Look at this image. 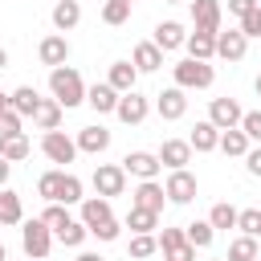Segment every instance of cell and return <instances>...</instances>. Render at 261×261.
<instances>
[{"mask_svg":"<svg viewBox=\"0 0 261 261\" xmlns=\"http://www.w3.org/2000/svg\"><path fill=\"white\" fill-rule=\"evenodd\" d=\"M49 90H53V98H57L65 110H73V106L86 102V82H82V73H77L73 65H57V69H49Z\"/></svg>","mask_w":261,"mask_h":261,"instance_id":"cell-1","label":"cell"},{"mask_svg":"<svg viewBox=\"0 0 261 261\" xmlns=\"http://www.w3.org/2000/svg\"><path fill=\"white\" fill-rule=\"evenodd\" d=\"M171 77H175L179 90H208L216 82V69L208 61H200V57H184V61L171 65Z\"/></svg>","mask_w":261,"mask_h":261,"instance_id":"cell-2","label":"cell"},{"mask_svg":"<svg viewBox=\"0 0 261 261\" xmlns=\"http://www.w3.org/2000/svg\"><path fill=\"white\" fill-rule=\"evenodd\" d=\"M20 249L33 257V261H45L49 257V249H53V228L37 216V220H24V228H20Z\"/></svg>","mask_w":261,"mask_h":261,"instance_id":"cell-3","label":"cell"},{"mask_svg":"<svg viewBox=\"0 0 261 261\" xmlns=\"http://www.w3.org/2000/svg\"><path fill=\"white\" fill-rule=\"evenodd\" d=\"M94 192L98 196H122L126 192V167L122 163H98L94 167Z\"/></svg>","mask_w":261,"mask_h":261,"instance_id":"cell-4","label":"cell"},{"mask_svg":"<svg viewBox=\"0 0 261 261\" xmlns=\"http://www.w3.org/2000/svg\"><path fill=\"white\" fill-rule=\"evenodd\" d=\"M41 151H45L49 163H73L77 159V139H69L65 130H45Z\"/></svg>","mask_w":261,"mask_h":261,"instance_id":"cell-5","label":"cell"},{"mask_svg":"<svg viewBox=\"0 0 261 261\" xmlns=\"http://www.w3.org/2000/svg\"><path fill=\"white\" fill-rule=\"evenodd\" d=\"M159 249H163V261H196V245L188 241L184 228H163Z\"/></svg>","mask_w":261,"mask_h":261,"instance_id":"cell-6","label":"cell"},{"mask_svg":"<svg viewBox=\"0 0 261 261\" xmlns=\"http://www.w3.org/2000/svg\"><path fill=\"white\" fill-rule=\"evenodd\" d=\"M163 192H167L171 204H192V200H196V175H192L188 167H175V171L167 175Z\"/></svg>","mask_w":261,"mask_h":261,"instance_id":"cell-7","label":"cell"},{"mask_svg":"<svg viewBox=\"0 0 261 261\" xmlns=\"http://www.w3.org/2000/svg\"><path fill=\"white\" fill-rule=\"evenodd\" d=\"M241 118H245V110H241L237 98H212V102H208V122H216L220 130L241 126Z\"/></svg>","mask_w":261,"mask_h":261,"instance_id":"cell-8","label":"cell"},{"mask_svg":"<svg viewBox=\"0 0 261 261\" xmlns=\"http://www.w3.org/2000/svg\"><path fill=\"white\" fill-rule=\"evenodd\" d=\"M37 57H41V65H49V69L65 65V61H69V41H65V33H49V37L37 45Z\"/></svg>","mask_w":261,"mask_h":261,"instance_id":"cell-9","label":"cell"},{"mask_svg":"<svg viewBox=\"0 0 261 261\" xmlns=\"http://www.w3.org/2000/svg\"><path fill=\"white\" fill-rule=\"evenodd\" d=\"M155 110H159V118L175 122V118H184V114H188V94H184L179 86H171V90L155 94Z\"/></svg>","mask_w":261,"mask_h":261,"instance_id":"cell-10","label":"cell"},{"mask_svg":"<svg viewBox=\"0 0 261 261\" xmlns=\"http://www.w3.org/2000/svg\"><path fill=\"white\" fill-rule=\"evenodd\" d=\"M122 167H126V175H139V179H155V175L163 171L159 155H151V151H130V155L122 159Z\"/></svg>","mask_w":261,"mask_h":261,"instance_id":"cell-11","label":"cell"},{"mask_svg":"<svg viewBox=\"0 0 261 261\" xmlns=\"http://www.w3.org/2000/svg\"><path fill=\"white\" fill-rule=\"evenodd\" d=\"M245 49H249V37H245L241 29L216 33V57H224V61H241V57H245Z\"/></svg>","mask_w":261,"mask_h":261,"instance_id":"cell-12","label":"cell"},{"mask_svg":"<svg viewBox=\"0 0 261 261\" xmlns=\"http://www.w3.org/2000/svg\"><path fill=\"white\" fill-rule=\"evenodd\" d=\"M118 98H122V94H118L110 82H94V86L86 90V102H90L98 114H114V110H118Z\"/></svg>","mask_w":261,"mask_h":261,"instance_id":"cell-13","label":"cell"},{"mask_svg":"<svg viewBox=\"0 0 261 261\" xmlns=\"http://www.w3.org/2000/svg\"><path fill=\"white\" fill-rule=\"evenodd\" d=\"M147 110H151V102H147L143 94H135V90H130V94H122V98H118V110H114V114H118L126 126H139V122L147 118Z\"/></svg>","mask_w":261,"mask_h":261,"instance_id":"cell-14","label":"cell"},{"mask_svg":"<svg viewBox=\"0 0 261 261\" xmlns=\"http://www.w3.org/2000/svg\"><path fill=\"white\" fill-rule=\"evenodd\" d=\"M159 163H163L167 171L188 167V163H192V143H188V139H167V143L159 147Z\"/></svg>","mask_w":261,"mask_h":261,"instance_id":"cell-15","label":"cell"},{"mask_svg":"<svg viewBox=\"0 0 261 261\" xmlns=\"http://www.w3.org/2000/svg\"><path fill=\"white\" fill-rule=\"evenodd\" d=\"M163 200H167V192H163V184H155V179H143V184L135 188V196H130L135 208H151V212H163Z\"/></svg>","mask_w":261,"mask_h":261,"instance_id":"cell-16","label":"cell"},{"mask_svg":"<svg viewBox=\"0 0 261 261\" xmlns=\"http://www.w3.org/2000/svg\"><path fill=\"white\" fill-rule=\"evenodd\" d=\"M192 20L204 33H220V0H192Z\"/></svg>","mask_w":261,"mask_h":261,"instance_id":"cell-17","label":"cell"},{"mask_svg":"<svg viewBox=\"0 0 261 261\" xmlns=\"http://www.w3.org/2000/svg\"><path fill=\"white\" fill-rule=\"evenodd\" d=\"M106 147H110V130H106V126L94 122V126H82V130H77V151H86V155H102Z\"/></svg>","mask_w":261,"mask_h":261,"instance_id":"cell-18","label":"cell"},{"mask_svg":"<svg viewBox=\"0 0 261 261\" xmlns=\"http://www.w3.org/2000/svg\"><path fill=\"white\" fill-rule=\"evenodd\" d=\"M77 20H82V4H77V0H57V4H53V29H57V33L77 29Z\"/></svg>","mask_w":261,"mask_h":261,"instance_id":"cell-19","label":"cell"},{"mask_svg":"<svg viewBox=\"0 0 261 261\" xmlns=\"http://www.w3.org/2000/svg\"><path fill=\"white\" fill-rule=\"evenodd\" d=\"M188 57H200V61H212L216 57V33H204V29H196V33H188Z\"/></svg>","mask_w":261,"mask_h":261,"instance_id":"cell-20","label":"cell"},{"mask_svg":"<svg viewBox=\"0 0 261 261\" xmlns=\"http://www.w3.org/2000/svg\"><path fill=\"white\" fill-rule=\"evenodd\" d=\"M159 65H163V49L155 41H139L135 45V69L139 73H155Z\"/></svg>","mask_w":261,"mask_h":261,"instance_id":"cell-21","label":"cell"},{"mask_svg":"<svg viewBox=\"0 0 261 261\" xmlns=\"http://www.w3.org/2000/svg\"><path fill=\"white\" fill-rule=\"evenodd\" d=\"M188 143H192V151H216V147H220V126L204 118V122L192 126V139H188Z\"/></svg>","mask_w":261,"mask_h":261,"instance_id":"cell-22","label":"cell"},{"mask_svg":"<svg viewBox=\"0 0 261 261\" xmlns=\"http://www.w3.org/2000/svg\"><path fill=\"white\" fill-rule=\"evenodd\" d=\"M188 41V33H184V24L179 20H163L159 29H155V45L163 49V53H171V49H179Z\"/></svg>","mask_w":261,"mask_h":261,"instance_id":"cell-23","label":"cell"},{"mask_svg":"<svg viewBox=\"0 0 261 261\" xmlns=\"http://www.w3.org/2000/svg\"><path fill=\"white\" fill-rule=\"evenodd\" d=\"M135 77H139L135 61H114V65H110V73H106V82H110L118 94H130V90H135Z\"/></svg>","mask_w":261,"mask_h":261,"instance_id":"cell-24","label":"cell"},{"mask_svg":"<svg viewBox=\"0 0 261 261\" xmlns=\"http://www.w3.org/2000/svg\"><path fill=\"white\" fill-rule=\"evenodd\" d=\"M61 102L57 98H41V106H37V114H33V122H37V130H57L61 126Z\"/></svg>","mask_w":261,"mask_h":261,"instance_id":"cell-25","label":"cell"},{"mask_svg":"<svg viewBox=\"0 0 261 261\" xmlns=\"http://www.w3.org/2000/svg\"><path fill=\"white\" fill-rule=\"evenodd\" d=\"M102 220H110V200H106V196H86V200H82V224L94 228V224H102Z\"/></svg>","mask_w":261,"mask_h":261,"instance_id":"cell-26","label":"cell"},{"mask_svg":"<svg viewBox=\"0 0 261 261\" xmlns=\"http://www.w3.org/2000/svg\"><path fill=\"white\" fill-rule=\"evenodd\" d=\"M37 106H41V94H37L33 86H16V90H12V110H16L20 118H33Z\"/></svg>","mask_w":261,"mask_h":261,"instance_id":"cell-27","label":"cell"},{"mask_svg":"<svg viewBox=\"0 0 261 261\" xmlns=\"http://www.w3.org/2000/svg\"><path fill=\"white\" fill-rule=\"evenodd\" d=\"M220 151H224V155H237V159H245V155H249V135H245L241 126H228V130H220Z\"/></svg>","mask_w":261,"mask_h":261,"instance_id":"cell-28","label":"cell"},{"mask_svg":"<svg viewBox=\"0 0 261 261\" xmlns=\"http://www.w3.org/2000/svg\"><path fill=\"white\" fill-rule=\"evenodd\" d=\"M20 220H24V204H20V196L8 192V188H0V224H20Z\"/></svg>","mask_w":261,"mask_h":261,"instance_id":"cell-29","label":"cell"},{"mask_svg":"<svg viewBox=\"0 0 261 261\" xmlns=\"http://www.w3.org/2000/svg\"><path fill=\"white\" fill-rule=\"evenodd\" d=\"M29 139L24 135H8V139H0V155L8 159V163H20V159H29Z\"/></svg>","mask_w":261,"mask_h":261,"instance_id":"cell-30","label":"cell"},{"mask_svg":"<svg viewBox=\"0 0 261 261\" xmlns=\"http://www.w3.org/2000/svg\"><path fill=\"white\" fill-rule=\"evenodd\" d=\"M159 224V212H151V208H135L130 204V212H126V228L130 232H151Z\"/></svg>","mask_w":261,"mask_h":261,"instance_id":"cell-31","label":"cell"},{"mask_svg":"<svg viewBox=\"0 0 261 261\" xmlns=\"http://www.w3.org/2000/svg\"><path fill=\"white\" fill-rule=\"evenodd\" d=\"M82 200H86V196H82V179H77L73 171H65V175H61V192H57V204H65V208H69V204H82Z\"/></svg>","mask_w":261,"mask_h":261,"instance_id":"cell-32","label":"cell"},{"mask_svg":"<svg viewBox=\"0 0 261 261\" xmlns=\"http://www.w3.org/2000/svg\"><path fill=\"white\" fill-rule=\"evenodd\" d=\"M184 232H188V241H192L196 249H208L212 237H216V228H212L208 220H192V224H184Z\"/></svg>","mask_w":261,"mask_h":261,"instance_id":"cell-33","label":"cell"},{"mask_svg":"<svg viewBox=\"0 0 261 261\" xmlns=\"http://www.w3.org/2000/svg\"><path fill=\"white\" fill-rule=\"evenodd\" d=\"M228 261H257V237H237L232 245H228Z\"/></svg>","mask_w":261,"mask_h":261,"instance_id":"cell-34","label":"cell"},{"mask_svg":"<svg viewBox=\"0 0 261 261\" xmlns=\"http://www.w3.org/2000/svg\"><path fill=\"white\" fill-rule=\"evenodd\" d=\"M102 20L106 24H126L130 20V0H106L102 4Z\"/></svg>","mask_w":261,"mask_h":261,"instance_id":"cell-35","label":"cell"},{"mask_svg":"<svg viewBox=\"0 0 261 261\" xmlns=\"http://www.w3.org/2000/svg\"><path fill=\"white\" fill-rule=\"evenodd\" d=\"M208 224L212 228H237V208L232 204H212V212H208Z\"/></svg>","mask_w":261,"mask_h":261,"instance_id":"cell-36","label":"cell"},{"mask_svg":"<svg viewBox=\"0 0 261 261\" xmlns=\"http://www.w3.org/2000/svg\"><path fill=\"white\" fill-rule=\"evenodd\" d=\"M86 237H90V228H86L82 220H69L65 228H57V241H61V245H69V249H77Z\"/></svg>","mask_w":261,"mask_h":261,"instance_id":"cell-37","label":"cell"},{"mask_svg":"<svg viewBox=\"0 0 261 261\" xmlns=\"http://www.w3.org/2000/svg\"><path fill=\"white\" fill-rule=\"evenodd\" d=\"M155 249H159V237H151V232H135V237H130V257H135V261L151 257Z\"/></svg>","mask_w":261,"mask_h":261,"instance_id":"cell-38","label":"cell"},{"mask_svg":"<svg viewBox=\"0 0 261 261\" xmlns=\"http://www.w3.org/2000/svg\"><path fill=\"white\" fill-rule=\"evenodd\" d=\"M61 175H65V171H45V175L37 179V192H41L49 204H57V192H61Z\"/></svg>","mask_w":261,"mask_h":261,"instance_id":"cell-39","label":"cell"},{"mask_svg":"<svg viewBox=\"0 0 261 261\" xmlns=\"http://www.w3.org/2000/svg\"><path fill=\"white\" fill-rule=\"evenodd\" d=\"M237 228H241L245 237H261V208H245V212H237Z\"/></svg>","mask_w":261,"mask_h":261,"instance_id":"cell-40","label":"cell"},{"mask_svg":"<svg viewBox=\"0 0 261 261\" xmlns=\"http://www.w3.org/2000/svg\"><path fill=\"white\" fill-rule=\"evenodd\" d=\"M41 220H45V224H49V228H53V237H57V228H65V224H69V220H73V216H69V212H65V204H49V208H45V212H41Z\"/></svg>","mask_w":261,"mask_h":261,"instance_id":"cell-41","label":"cell"},{"mask_svg":"<svg viewBox=\"0 0 261 261\" xmlns=\"http://www.w3.org/2000/svg\"><path fill=\"white\" fill-rule=\"evenodd\" d=\"M8 135H24V118H20L12 106L0 114V139H8Z\"/></svg>","mask_w":261,"mask_h":261,"instance_id":"cell-42","label":"cell"},{"mask_svg":"<svg viewBox=\"0 0 261 261\" xmlns=\"http://www.w3.org/2000/svg\"><path fill=\"white\" fill-rule=\"evenodd\" d=\"M241 130L249 135V143H261V110H245V118H241Z\"/></svg>","mask_w":261,"mask_h":261,"instance_id":"cell-43","label":"cell"},{"mask_svg":"<svg viewBox=\"0 0 261 261\" xmlns=\"http://www.w3.org/2000/svg\"><path fill=\"white\" fill-rule=\"evenodd\" d=\"M118 232H122V224L110 216V220H102V224H94L90 228V237H98V241H118Z\"/></svg>","mask_w":261,"mask_h":261,"instance_id":"cell-44","label":"cell"},{"mask_svg":"<svg viewBox=\"0 0 261 261\" xmlns=\"http://www.w3.org/2000/svg\"><path fill=\"white\" fill-rule=\"evenodd\" d=\"M241 33H245V37H261V16H257V12L241 16Z\"/></svg>","mask_w":261,"mask_h":261,"instance_id":"cell-45","label":"cell"},{"mask_svg":"<svg viewBox=\"0 0 261 261\" xmlns=\"http://www.w3.org/2000/svg\"><path fill=\"white\" fill-rule=\"evenodd\" d=\"M257 4H261V0H228V12H237V16H249V12H257Z\"/></svg>","mask_w":261,"mask_h":261,"instance_id":"cell-46","label":"cell"},{"mask_svg":"<svg viewBox=\"0 0 261 261\" xmlns=\"http://www.w3.org/2000/svg\"><path fill=\"white\" fill-rule=\"evenodd\" d=\"M245 167H249V175H257V179H261V147H249V155H245Z\"/></svg>","mask_w":261,"mask_h":261,"instance_id":"cell-47","label":"cell"},{"mask_svg":"<svg viewBox=\"0 0 261 261\" xmlns=\"http://www.w3.org/2000/svg\"><path fill=\"white\" fill-rule=\"evenodd\" d=\"M8 171H12V163H8V159H4V155H0V188H4V184H8Z\"/></svg>","mask_w":261,"mask_h":261,"instance_id":"cell-48","label":"cell"},{"mask_svg":"<svg viewBox=\"0 0 261 261\" xmlns=\"http://www.w3.org/2000/svg\"><path fill=\"white\" fill-rule=\"evenodd\" d=\"M8 106H12V94H4V90H0V114H4Z\"/></svg>","mask_w":261,"mask_h":261,"instance_id":"cell-49","label":"cell"},{"mask_svg":"<svg viewBox=\"0 0 261 261\" xmlns=\"http://www.w3.org/2000/svg\"><path fill=\"white\" fill-rule=\"evenodd\" d=\"M77 261H102L98 253H77Z\"/></svg>","mask_w":261,"mask_h":261,"instance_id":"cell-50","label":"cell"},{"mask_svg":"<svg viewBox=\"0 0 261 261\" xmlns=\"http://www.w3.org/2000/svg\"><path fill=\"white\" fill-rule=\"evenodd\" d=\"M0 69H8V53L4 49H0Z\"/></svg>","mask_w":261,"mask_h":261,"instance_id":"cell-51","label":"cell"},{"mask_svg":"<svg viewBox=\"0 0 261 261\" xmlns=\"http://www.w3.org/2000/svg\"><path fill=\"white\" fill-rule=\"evenodd\" d=\"M253 90H257V98H261V73H257V82H253Z\"/></svg>","mask_w":261,"mask_h":261,"instance_id":"cell-52","label":"cell"},{"mask_svg":"<svg viewBox=\"0 0 261 261\" xmlns=\"http://www.w3.org/2000/svg\"><path fill=\"white\" fill-rule=\"evenodd\" d=\"M0 261H8V249H4V245H0Z\"/></svg>","mask_w":261,"mask_h":261,"instance_id":"cell-53","label":"cell"},{"mask_svg":"<svg viewBox=\"0 0 261 261\" xmlns=\"http://www.w3.org/2000/svg\"><path fill=\"white\" fill-rule=\"evenodd\" d=\"M163 4H184V0H163Z\"/></svg>","mask_w":261,"mask_h":261,"instance_id":"cell-54","label":"cell"},{"mask_svg":"<svg viewBox=\"0 0 261 261\" xmlns=\"http://www.w3.org/2000/svg\"><path fill=\"white\" fill-rule=\"evenodd\" d=\"M257 16H261V4H257Z\"/></svg>","mask_w":261,"mask_h":261,"instance_id":"cell-55","label":"cell"},{"mask_svg":"<svg viewBox=\"0 0 261 261\" xmlns=\"http://www.w3.org/2000/svg\"><path fill=\"white\" fill-rule=\"evenodd\" d=\"M216 261H228V257H216Z\"/></svg>","mask_w":261,"mask_h":261,"instance_id":"cell-56","label":"cell"},{"mask_svg":"<svg viewBox=\"0 0 261 261\" xmlns=\"http://www.w3.org/2000/svg\"><path fill=\"white\" fill-rule=\"evenodd\" d=\"M257 261H261V253H257Z\"/></svg>","mask_w":261,"mask_h":261,"instance_id":"cell-57","label":"cell"},{"mask_svg":"<svg viewBox=\"0 0 261 261\" xmlns=\"http://www.w3.org/2000/svg\"><path fill=\"white\" fill-rule=\"evenodd\" d=\"M130 4H135V0H130Z\"/></svg>","mask_w":261,"mask_h":261,"instance_id":"cell-58","label":"cell"}]
</instances>
